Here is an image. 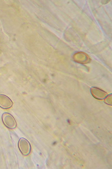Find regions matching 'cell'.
Listing matches in <instances>:
<instances>
[{
    "label": "cell",
    "instance_id": "cell-1",
    "mask_svg": "<svg viewBox=\"0 0 112 169\" xmlns=\"http://www.w3.org/2000/svg\"><path fill=\"white\" fill-rule=\"evenodd\" d=\"M3 122L7 128H13L16 126V122L13 117L10 114L5 113L2 116Z\"/></svg>",
    "mask_w": 112,
    "mask_h": 169
},
{
    "label": "cell",
    "instance_id": "cell-2",
    "mask_svg": "<svg viewBox=\"0 0 112 169\" xmlns=\"http://www.w3.org/2000/svg\"><path fill=\"white\" fill-rule=\"evenodd\" d=\"M18 146L21 152L24 155H27L30 152V145L28 141L24 138H21L18 142Z\"/></svg>",
    "mask_w": 112,
    "mask_h": 169
},
{
    "label": "cell",
    "instance_id": "cell-3",
    "mask_svg": "<svg viewBox=\"0 0 112 169\" xmlns=\"http://www.w3.org/2000/svg\"><path fill=\"white\" fill-rule=\"evenodd\" d=\"M13 102L7 96L0 94V107L4 109H7L12 107Z\"/></svg>",
    "mask_w": 112,
    "mask_h": 169
}]
</instances>
